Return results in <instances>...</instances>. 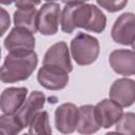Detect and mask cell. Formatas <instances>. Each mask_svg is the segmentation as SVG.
<instances>
[{
	"mask_svg": "<svg viewBox=\"0 0 135 135\" xmlns=\"http://www.w3.org/2000/svg\"><path fill=\"white\" fill-rule=\"evenodd\" d=\"M61 30L72 33L75 27H82L90 32L101 33L105 28L107 18L104 14L93 4L65 5L61 13Z\"/></svg>",
	"mask_w": 135,
	"mask_h": 135,
	"instance_id": "6da1fadb",
	"label": "cell"
},
{
	"mask_svg": "<svg viewBox=\"0 0 135 135\" xmlns=\"http://www.w3.org/2000/svg\"><path fill=\"white\" fill-rule=\"evenodd\" d=\"M38 56L34 51L9 52L1 66V81L13 83L27 79L35 71Z\"/></svg>",
	"mask_w": 135,
	"mask_h": 135,
	"instance_id": "7a4b0ae2",
	"label": "cell"
},
{
	"mask_svg": "<svg viewBox=\"0 0 135 135\" xmlns=\"http://www.w3.org/2000/svg\"><path fill=\"white\" fill-rule=\"evenodd\" d=\"M71 52L76 63L79 65H89L99 55V42L91 35L79 33L71 41Z\"/></svg>",
	"mask_w": 135,
	"mask_h": 135,
	"instance_id": "3957f363",
	"label": "cell"
},
{
	"mask_svg": "<svg viewBox=\"0 0 135 135\" xmlns=\"http://www.w3.org/2000/svg\"><path fill=\"white\" fill-rule=\"evenodd\" d=\"M111 35L117 43L132 44L135 40V14L124 13L120 15L113 24Z\"/></svg>",
	"mask_w": 135,
	"mask_h": 135,
	"instance_id": "277c9868",
	"label": "cell"
},
{
	"mask_svg": "<svg viewBox=\"0 0 135 135\" xmlns=\"http://www.w3.org/2000/svg\"><path fill=\"white\" fill-rule=\"evenodd\" d=\"M39 83L47 90L58 91L63 88L69 82V72L65 70L55 66L43 64L37 75Z\"/></svg>",
	"mask_w": 135,
	"mask_h": 135,
	"instance_id": "5b68a950",
	"label": "cell"
},
{
	"mask_svg": "<svg viewBox=\"0 0 135 135\" xmlns=\"http://www.w3.org/2000/svg\"><path fill=\"white\" fill-rule=\"evenodd\" d=\"M61 19L60 5L54 2L45 3L38 12V31L42 35H54L58 31Z\"/></svg>",
	"mask_w": 135,
	"mask_h": 135,
	"instance_id": "8992f818",
	"label": "cell"
},
{
	"mask_svg": "<svg viewBox=\"0 0 135 135\" xmlns=\"http://www.w3.org/2000/svg\"><path fill=\"white\" fill-rule=\"evenodd\" d=\"M4 46L9 52L33 51L35 49V37L31 31L16 26L4 39Z\"/></svg>",
	"mask_w": 135,
	"mask_h": 135,
	"instance_id": "52a82bcc",
	"label": "cell"
},
{
	"mask_svg": "<svg viewBox=\"0 0 135 135\" xmlns=\"http://www.w3.org/2000/svg\"><path fill=\"white\" fill-rule=\"evenodd\" d=\"M79 118V108L73 103H63L55 111L56 129L64 134L72 133L77 128Z\"/></svg>",
	"mask_w": 135,
	"mask_h": 135,
	"instance_id": "ba28073f",
	"label": "cell"
},
{
	"mask_svg": "<svg viewBox=\"0 0 135 135\" xmlns=\"http://www.w3.org/2000/svg\"><path fill=\"white\" fill-rule=\"evenodd\" d=\"M109 94L120 107H130L135 101V81L129 78L117 79L111 85Z\"/></svg>",
	"mask_w": 135,
	"mask_h": 135,
	"instance_id": "9c48e42d",
	"label": "cell"
},
{
	"mask_svg": "<svg viewBox=\"0 0 135 135\" xmlns=\"http://www.w3.org/2000/svg\"><path fill=\"white\" fill-rule=\"evenodd\" d=\"M122 115V107L112 99H103L95 105V116L101 128H111Z\"/></svg>",
	"mask_w": 135,
	"mask_h": 135,
	"instance_id": "30bf717a",
	"label": "cell"
},
{
	"mask_svg": "<svg viewBox=\"0 0 135 135\" xmlns=\"http://www.w3.org/2000/svg\"><path fill=\"white\" fill-rule=\"evenodd\" d=\"M45 102V96L40 91H34L31 93L24 104L15 113L16 117L20 121L23 128L27 127L33 117L41 110Z\"/></svg>",
	"mask_w": 135,
	"mask_h": 135,
	"instance_id": "8fae6325",
	"label": "cell"
},
{
	"mask_svg": "<svg viewBox=\"0 0 135 135\" xmlns=\"http://www.w3.org/2000/svg\"><path fill=\"white\" fill-rule=\"evenodd\" d=\"M109 62L114 72L120 75H135V52L130 50H115L110 54Z\"/></svg>",
	"mask_w": 135,
	"mask_h": 135,
	"instance_id": "7c38bea8",
	"label": "cell"
},
{
	"mask_svg": "<svg viewBox=\"0 0 135 135\" xmlns=\"http://www.w3.org/2000/svg\"><path fill=\"white\" fill-rule=\"evenodd\" d=\"M43 64L55 65L70 73L73 70V65L70 59L69 49L65 42L60 41L53 44L44 55Z\"/></svg>",
	"mask_w": 135,
	"mask_h": 135,
	"instance_id": "4fadbf2b",
	"label": "cell"
},
{
	"mask_svg": "<svg viewBox=\"0 0 135 135\" xmlns=\"http://www.w3.org/2000/svg\"><path fill=\"white\" fill-rule=\"evenodd\" d=\"M26 88H7L1 94V110L5 114H15L25 101Z\"/></svg>",
	"mask_w": 135,
	"mask_h": 135,
	"instance_id": "5bb4252c",
	"label": "cell"
},
{
	"mask_svg": "<svg viewBox=\"0 0 135 135\" xmlns=\"http://www.w3.org/2000/svg\"><path fill=\"white\" fill-rule=\"evenodd\" d=\"M100 128L95 116V107L91 104L81 105L79 108L77 131L81 134H92L97 132Z\"/></svg>",
	"mask_w": 135,
	"mask_h": 135,
	"instance_id": "9a60e30c",
	"label": "cell"
},
{
	"mask_svg": "<svg viewBox=\"0 0 135 135\" xmlns=\"http://www.w3.org/2000/svg\"><path fill=\"white\" fill-rule=\"evenodd\" d=\"M14 23L16 26L24 27L35 34L38 31V12L35 7L18 8L14 13Z\"/></svg>",
	"mask_w": 135,
	"mask_h": 135,
	"instance_id": "2e32d148",
	"label": "cell"
},
{
	"mask_svg": "<svg viewBox=\"0 0 135 135\" xmlns=\"http://www.w3.org/2000/svg\"><path fill=\"white\" fill-rule=\"evenodd\" d=\"M28 133L31 134H51L52 129L49 123V114L45 111L38 112L28 124Z\"/></svg>",
	"mask_w": 135,
	"mask_h": 135,
	"instance_id": "e0dca14e",
	"label": "cell"
},
{
	"mask_svg": "<svg viewBox=\"0 0 135 135\" xmlns=\"http://www.w3.org/2000/svg\"><path fill=\"white\" fill-rule=\"evenodd\" d=\"M23 129L15 114H5L0 117V133L2 135H15Z\"/></svg>",
	"mask_w": 135,
	"mask_h": 135,
	"instance_id": "ac0fdd59",
	"label": "cell"
},
{
	"mask_svg": "<svg viewBox=\"0 0 135 135\" xmlns=\"http://www.w3.org/2000/svg\"><path fill=\"white\" fill-rule=\"evenodd\" d=\"M116 132L135 135V114L124 113L116 122Z\"/></svg>",
	"mask_w": 135,
	"mask_h": 135,
	"instance_id": "d6986e66",
	"label": "cell"
},
{
	"mask_svg": "<svg viewBox=\"0 0 135 135\" xmlns=\"http://www.w3.org/2000/svg\"><path fill=\"white\" fill-rule=\"evenodd\" d=\"M96 1L102 8L107 9L110 13H115L122 9L128 3V0H96Z\"/></svg>",
	"mask_w": 135,
	"mask_h": 135,
	"instance_id": "ffe728a7",
	"label": "cell"
},
{
	"mask_svg": "<svg viewBox=\"0 0 135 135\" xmlns=\"http://www.w3.org/2000/svg\"><path fill=\"white\" fill-rule=\"evenodd\" d=\"M41 0H15V4L18 8L22 7H35Z\"/></svg>",
	"mask_w": 135,
	"mask_h": 135,
	"instance_id": "44dd1931",
	"label": "cell"
},
{
	"mask_svg": "<svg viewBox=\"0 0 135 135\" xmlns=\"http://www.w3.org/2000/svg\"><path fill=\"white\" fill-rule=\"evenodd\" d=\"M1 35L4 34L6 28L9 26V16L4 8L1 7Z\"/></svg>",
	"mask_w": 135,
	"mask_h": 135,
	"instance_id": "7402d4cb",
	"label": "cell"
},
{
	"mask_svg": "<svg viewBox=\"0 0 135 135\" xmlns=\"http://www.w3.org/2000/svg\"><path fill=\"white\" fill-rule=\"evenodd\" d=\"M88 0H62V2L65 5H71V4H82L86 2Z\"/></svg>",
	"mask_w": 135,
	"mask_h": 135,
	"instance_id": "603a6c76",
	"label": "cell"
},
{
	"mask_svg": "<svg viewBox=\"0 0 135 135\" xmlns=\"http://www.w3.org/2000/svg\"><path fill=\"white\" fill-rule=\"evenodd\" d=\"M13 1H15V0H0V2L2 4H11Z\"/></svg>",
	"mask_w": 135,
	"mask_h": 135,
	"instance_id": "cb8c5ba5",
	"label": "cell"
},
{
	"mask_svg": "<svg viewBox=\"0 0 135 135\" xmlns=\"http://www.w3.org/2000/svg\"><path fill=\"white\" fill-rule=\"evenodd\" d=\"M132 47H133V50L135 51V40H134V42L132 43Z\"/></svg>",
	"mask_w": 135,
	"mask_h": 135,
	"instance_id": "d4e9b609",
	"label": "cell"
},
{
	"mask_svg": "<svg viewBox=\"0 0 135 135\" xmlns=\"http://www.w3.org/2000/svg\"><path fill=\"white\" fill-rule=\"evenodd\" d=\"M45 1H55V0H45Z\"/></svg>",
	"mask_w": 135,
	"mask_h": 135,
	"instance_id": "484cf974",
	"label": "cell"
}]
</instances>
